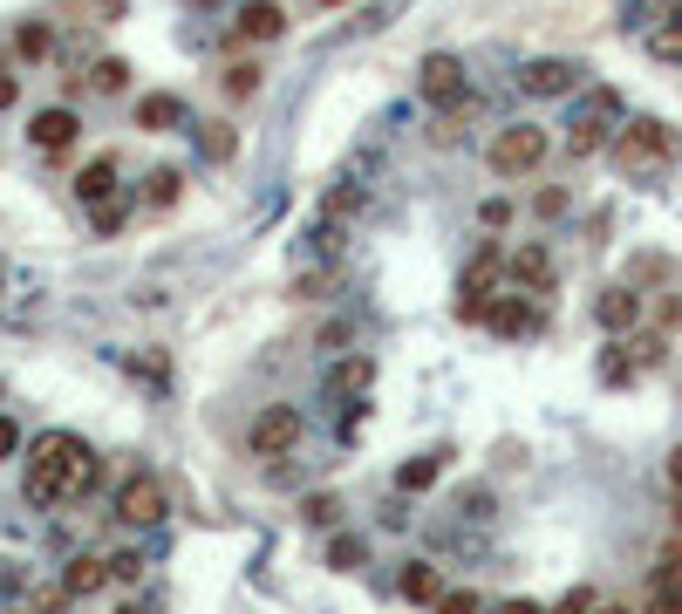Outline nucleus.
<instances>
[{"label":"nucleus","instance_id":"nucleus-33","mask_svg":"<svg viewBox=\"0 0 682 614\" xmlns=\"http://www.w3.org/2000/svg\"><path fill=\"white\" fill-rule=\"evenodd\" d=\"M109 581H144V553H109Z\"/></svg>","mask_w":682,"mask_h":614},{"label":"nucleus","instance_id":"nucleus-32","mask_svg":"<svg viewBox=\"0 0 682 614\" xmlns=\"http://www.w3.org/2000/svg\"><path fill=\"white\" fill-rule=\"evenodd\" d=\"M328 566H342V573H348V566H363V540H348V532H342V540L328 547Z\"/></svg>","mask_w":682,"mask_h":614},{"label":"nucleus","instance_id":"nucleus-23","mask_svg":"<svg viewBox=\"0 0 682 614\" xmlns=\"http://www.w3.org/2000/svg\"><path fill=\"white\" fill-rule=\"evenodd\" d=\"M124 219H130V198H116V191L90 205V232H96V239H116V232H124Z\"/></svg>","mask_w":682,"mask_h":614},{"label":"nucleus","instance_id":"nucleus-13","mask_svg":"<svg viewBox=\"0 0 682 614\" xmlns=\"http://www.w3.org/2000/svg\"><path fill=\"white\" fill-rule=\"evenodd\" d=\"M28 137H34V150H69L75 137H83V116L55 103V110H42V116L28 123Z\"/></svg>","mask_w":682,"mask_h":614},{"label":"nucleus","instance_id":"nucleus-17","mask_svg":"<svg viewBox=\"0 0 682 614\" xmlns=\"http://www.w3.org/2000/svg\"><path fill=\"white\" fill-rule=\"evenodd\" d=\"M369 383H376V362L369 355H348V362L328 368V396H369Z\"/></svg>","mask_w":682,"mask_h":614},{"label":"nucleus","instance_id":"nucleus-34","mask_svg":"<svg viewBox=\"0 0 682 614\" xmlns=\"http://www.w3.org/2000/svg\"><path fill=\"white\" fill-rule=\"evenodd\" d=\"M328 287H335V273H301V280H294V301H321Z\"/></svg>","mask_w":682,"mask_h":614},{"label":"nucleus","instance_id":"nucleus-39","mask_svg":"<svg viewBox=\"0 0 682 614\" xmlns=\"http://www.w3.org/2000/svg\"><path fill=\"white\" fill-rule=\"evenodd\" d=\"M478 219H485V226H505L512 205H505V198H485V205H478Z\"/></svg>","mask_w":682,"mask_h":614},{"label":"nucleus","instance_id":"nucleus-27","mask_svg":"<svg viewBox=\"0 0 682 614\" xmlns=\"http://www.w3.org/2000/svg\"><path fill=\"white\" fill-rule=\"evenodd\" d=\"M301 519H307V525H342V499H335V491H307Z\"/></svg>","mask_w":682,"mask_h":614},{"label":"nucleus","instance_id":"nucleus-3","mask_svg":"<svg viewBox=\"0 0 682 614\" xmlns=\"http://www.w3.org/2000/svg\"><path fill=\"white\" fill-rule=\"evenodd\" d=\"M615 123H621V96H615V90H587V96L574 103V123H567V157H594V150H608Z\"/></svg>","mask_w":682,"mask_h":614},{"label":"nucleus","instance_id":"nucleus-12","mask_svg":"<svg viewBox=\"0 0 682 614\" xmlns=\"http://www.w3.org/2000/svg\"><path fill=\"white\" fill-rule=\"evenodd\" d=\"M594 321L608 327V335H634V321H641V294H634V287H600Z\"/></svg>","mask_w":682,"mask_h":614},{"label":"nucleus","instance_id":"nucleus-20","mask_svg":"<svg viewBox=\"0 0 682 614\" xmlns=\"http://www.w3.org/2000/svg\"><path fill=\"white\" fill-rule=\"evenodd\" d=\"M649 55H655V62H682V0H675V8H662V28L649 34Z\"/></svg>","mask_w":682,"mask_h":614},{"label":"nucleus","instance_id":"nucleus-30","mask_svg":"<svg viewBox=\"0 0 682 614\" xmlns=\"http://www.w3.org/2000/svg\"><path fill=\"white\" fill-rule=\"evenodd\" d=\"M600 383H634V355L608 348V355H600Z\"/></svg>","mask_w":682,"mask_h":614},{"label":"nucleus","instance_id":"nucleus-6","mask_svg":"<svg viewBox=\"0 0 682 614\" xmlns=\"http://www.w3.org/2000/svg\"><path fill=\"white\" fill-rule=\"evenodd\" d=\"M246 444H253V458H287V450L301 444V409L294 403H266L253 417V430H246Z\"/></svg>","mask_w":682,"mask_h":614},{"label":"nucleus","instance_id":"nucleus-4","mask_svg":"<svg viewBox=\"0 0 682 614\" xmlns=\"http://www.w3.org/2000/svg\"><path fill=\"white\" fill-rule=\"evenodd\" d=\"M546 150H553V137L539 131V123H505L485 157H492L499 178H526V171H539V164H546Z\"/></svg>","mask_w":682,"mask_h":614},{"label":"nucleus","instance_id":"nucleus-2","mask_svg":"<svg viewBox=\"0 0 682 614\" xmlns=\"http://www.w3.org/2000/svg\"><path fill=\"white\" fill-rule=\"evenodd\" d=\"M675 150H682V137L669 131L662 116H621L615 137H608V157H615L621 178H662L675 164Z\"/></svg>","mask_w":682,"mask_h":614},{"label":"nucleus","instance_id":"nucleus-38","mask_svg":"<svg viewBox=\"0 0 682 614\" xmlns=\"http://www.w3.org/2000/svg\"><path fill=\"white\" fill-rule=\"evenodd\" d=\"M533 205H539V219H559V212H567V191H539Z\"/></svg>","mask_w":682,"mask_h":614},{"label":"nucleus","instance_id":"nucleus-15","mask_svg":"<svg viewBox=\"0 0 682 614\" xmlns=\"http://www.w3.org/2000/svg\"><path fill=\"white\" fill-rule=\"evenodd\" d=\"M103 587H109V560H103V553L69 560V573H62V594H69V601H90V594H103Z\"/></svg>","mask_w":682,"mask_h":614},{"label":"nucleus","instance_id":"nucleus-43","mask_svg":"<svg viewBox=\"0 0 682 614\" xmlns=\"http://www.w3.org/2000/svg\"><path fill=\"white\" fill-rule=\"evenodd\" d=\"M587 614H628V607H621V601H594Z\"/></svg>","mask_w":682,"mask_h":614},{"label":"nucleus","instance_id":"nucleus-40","mask_svg":"<svg viewBox=\"0 0 682 614\" xmlns=\"http://www.w3.org/2000/svg\"><path fill=\"white\" fill-rule=\"evenodd\" d=\"M649 614H682V594H649Z\"/></svg>","mask_w":682,"mask_h":614},{"label":"nucleus","instance_id":"nucleus-26","mask_svg":"<svg viewBox=\"0 0 682 614\" xmlns=\"http://www.w3.org/2000/svg\"><path fill=\"white\" fill-rule=\"evenodd\" d=\"M649 594H682V547H662V560H655V581H649Z\"/></svg>","mask_w":682,"mask_h":614},{"label":"nucleus","instance_id":"nucleus-14","mask_svg":"<svg viewBox=\"0 0 682 614\" xmlns=\"http://www.w3.org/2000/svg\"><path fill=\"white\" fill-rule=\"evenodd\" d=\"M232 28H239V41H280L287 34V8H280V0H246Z\"/></svg>","mask_w":682,"mask_h":614},{"label":"nucleus","instance_id":"nucleus-42","mask_svg":"<svg viewBox=\"0 0 682 614\" xmlns=\"http://www.w3.org/2000/svg\"><path fill=\"white\" fill-rule=\"evenodd\" d=\"M499 614H546V607H539V601H505Z\"/></svg>","mask_w":682,"mask_h":614},{"label":"nucleus","instance_id":"nucleus-29","mask_svg":"<svg viewBox=\"0 0 682 614\" xmlns=\"http://www.w3.org/2000/svg\"><path fill=\"white\" fill-rule=\"evenodd\" d=\"M178 191H185L178 171H150V178H144V205H178Z\"/></svg>","mask_w":682,"mask_h":614},{"label":"nucleus","instance_id":"nucleus-16","mask_svg":"<svg viewBox=\"0 0 682 614\" xmlns=\"http://www.w3.org/2000/svg\"><path fill=\"white\" fill-rule=\"evenodd\" d=\"M171 123H185V103H178L171 90H157V96L137 103V131H144V137H165Z\"/></svg>","mask_w":682,"mask_h":614},{"label":"nucleus","instance_id":"nucleus-35","mask_svg":"<svg viewBox=\"0 0 682 614\" xmlns=\"http://www.w3.org/2000/svg\"><path fill=\"white\" fill-rule=\"evenodd\" d=\"M14 450H21V424L8 417V409H0V465H8V458H14Z\"/></svg>","mask_w":682,"mask_h":614},{"label":"nucleus","instance_id":"nucleus-18","mask_svg":"<svg viewBox=\"0 0 682 614\" xmlns=\"http://www.w3.org/2000/svg\"><path fill=\"white\" fill-rule=\"evenodd\" d=\"M83 90H96V96H124V90H130V62H124V55H103V62H90Z\"/></svg>","mask_w":682,"mask_h":614},{"label":"nucleus","instance_id":"nucleus-31","mask_svg":"<svg viewBox=\"0 0 682 614\" xmlns=\"http://www.w3.org/2000/svg\"><path fill=\"white\" fill-rule=\"evenodd\" d=\"M430 614H478V594H471V587H451V594L430 601Z\"/></svg>","mask_w":682,"mask_h":614},{"label":"nucleus","instance_id":"nucleus-1","mask_svg":"<svg viewBox=\"0 0 682 614\" xmlns=\"http://www.w3.org/2000/svg\"><path fill=\"white\" fill-rule=\"evenodd\" d=\"M103 478L96 450L75 437V430H42L34 437V458H28V506H69Z\"/></svg>","mask_w":682,"mask_h":614},{"label":"nucleus","instance_id":"nucleus-45","mask_svg":"<svg viewBox=\"0 0 682 614\" xmlns=\"http://www.w3.org/2000/svg\"><path fill=\"white\" fill-rule=\"evenodd\" d=\"M321 8H348V0H321Z\"/></svg>","mask_w":682,"mask_h":614},{"label":"nucleus","instance_id":"nucleus-9","mask_svg":"<svg viewBox=\"0 0 682 614\" xmlns=\"http://www.w3.org/2000/svg\"><path fill=\"white\" fill-rule=\"evenodd\" d=\"M580 75H587V69H580L574 55H539V62L518 69V90H526V96H574Z\"/></svg>","mask_w":682,"mask_h":614},{"label":"nucleus","instance_id":"nucleus-5","mask_svg":"<svg viewBox=\"0 0 682 614\" xmlns=\"http://www.w3.org/2000/svg\"><path fill=\"white\" fill-rule=\"evenodd\" d=\"M499 273H505V253H499V246H478L464 280H458V321H485V301H492Z\"/></svg>","mask_w":682,"mask_h":614},{"label":"nucleus","instance_id":"nucleus-10","mask_svg":"<svg viewBox=\"0 0 682 614\" xmlns=\"http://www.w3.org/2000/svg\"><path fill=\"white\" fill-rule=\"evenodd\" d=\"M116 519H130V525H157V519H165V485H157L150 471L124 478V485H116Z\"/></svg>","mask_w":682,"mask_h":614},{"label":"nucleus","instance_id":"nucleus-24","mask_svg":"<svg viewBox=\"0 0 682 614\" xmlns=\"http://www.w3.org/2000/svg\"><path fill=\"white\" fill-rule=\"evenodd\" d=\"M14 55H21V62H42V55H55V28H49V21H28V28L14 34Z\"/></svg>","mask_w":682,"mask_h":614},{"label":"nucleus","instance_id":"nucleus-28","mask_svg":"<svg viewBox=\"0 0 682 614\" xmlns=\"http://www.w3.org/2000/svg\"><path fill=\"white\" fill-rule=\"evenodd\" d=\"M198 150H206L212 164H225V157L239 150V131H232V123H206V137H198Z\"/></svg>","mask_w":682,"mask_h":614},{"label":"nucleus","instance_id":"nucleus-44","mask_svg":"<svg viewBox=\"0 0 682 614\" xmlns=\"http://www.w3.org/2000/svg\"><path fill=\"white\" fill-rule=\"evenodd\" d=\"M191 8H219V0H191Z\"/></svg>","mask_w":682,"mask_h":614},{"label":"nucleus","instance_id":"nucleus-7","mask_svg":"<svg viewBox=\"0 0 682 614\" xmlns=\"http://www.w3.org/2000/svg\"><path fill=\"white\" fill-rule=\"evenodd\" d=\"M417 90H423V103H437V110H458V103L471 96V75H464L458 55H423Z\"/></svg>","mask_w":682,"mask_h":614},{"label":"nucleus","instance_id":"nucleus-46","mask_svg":"<svg viewBox=\"0 0 682 614\" xmlns=\"http://www.w3.org/2000/svg\"><path fill=\"white\" fill-rule=\"evenodd\" d=\"M124 614H137V607H124Z\"/></svg>","mask_w":682,"mask_h":614},{"label":"nucleus","instance_id":"nucleus-25","mask_svg":"<svg viewBox=\"0 0 682 614\" xmlns=\"http://www.w3.org/2000/svg\"><path fill=\"white\" fill-rule=\"evenodd\" d=\"M260 82H266L260 62H232V69L219 75V90H225V96H260Z\"/></svg>","mask_w":682,"mask_h":614},{"label":"nucleus","instance_id":"nucleus-8","mask_svg":"<svg viewBox=\"0 0 682 614\" xmlns=\"http://www.w3.org/2000/svg\"><path fill=\"white\" fill-rule=\"evenodd\" d=\"M485 327H492V335H505V342H526V335H539V327H546V314H539L533 294H492V301H485Z\"/></svg>","mask_w":682,"mask_h":614},{"label":"nucleus","instance_id":"nucleus-37","mask_svg":"<svg viewBox=\"0 0 682 614\" xmlns=\"http://www.w3.org/2000/svg\"><path fill=\"white\" fill-rule=\"evenodd\" d=\"M14 103H21V75L0 69V110H14Z\"/></svg>","mask_w":682,"mask_h":614},{"label":"nucleus","instance_id":"nucleus-21","mask_svg":"<svg viewBox=\"0 0 682 614\" xmlns=\"http://www.w3.org/2000/svg\"><path fill=\"white\" fill-rule=\"evenodd\" d=\"M116 191V157H96V164H83V178H75V198L83 205H96V198H109Z\"/></svg>","mask_w":682,"mask_h":614},{"label":"nucleus","instance_id":"nucleus-11","mask_svg":"<svg viewBox=\"0 0 682 614\" xmlns=\"http://www.w3.org/2000/svg\"><path fill=\"white\" fill-rule=\"evenodd\" d=\"M505 273H512L518 287H526L533 301H546L553 287H559V267H553V253H546V246H518V253L505 260Z\"/></svg>","mask_w":682,"mask_h":614},{"label":"nucleus","instance_id":"nucleus-36","mask_svg":"<svg viewBox=\"0 0 682 614\" xmlns=\"http://www.w3.org/2000/svg\"><path fill=\"white\" fill-rule=\"evenodd\" d=\"M594 607V587H574L567 601H559V607H546V614H587Z\"/></svg>","mask_w":682,"mask_h":614},{"label":"nucleus","instance_id":"nucleus-41","mask_svg":"<svg viewBox=\"0 0 682 614\" xmlns=\"http://www.w3.org/2000/svg\"><path fill=\"white\" fill-rule=\"evenodd\" d=\"M669 491H682V444L669 450Z\"/></svg>","mask_w":682,"mask_h":614},{"label":"nucleus","instance_id":"nucleus-19","mask_svg":"<svg viewBox=\"0 0 682 614\" xmlns=\"http://www.w3.org/2000/svg\"><path fill=\"white\" fill-rule=\"evenodd\" d=\"M444 458H451V450H423V458H410L403 471H396V491H430L437 478H444Z\"/></svg>","mask_w":682,"mask_h":614},{"label":"nucleus","instance_id":"nucleus-22","mask_svg":"<svg viewBox=\"0 0 682 614\" xmlns=\"http://www.w3.org/2000/svg\"><path fill=\"white\" fill-rule=\"evenodd\" d=\"M437 594H444V581H437V566H430V560H410V566H403V601L430 607Z\"/></svg>","mask_w":682,"mask_h":614}]
</instances>
